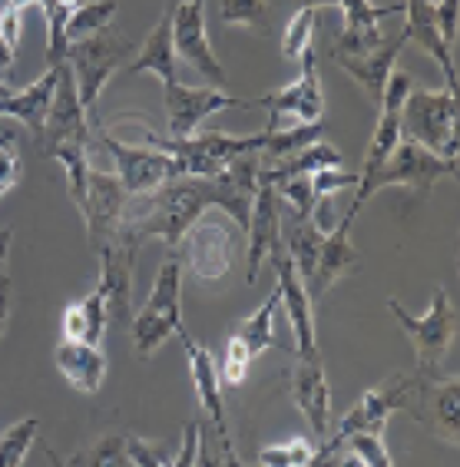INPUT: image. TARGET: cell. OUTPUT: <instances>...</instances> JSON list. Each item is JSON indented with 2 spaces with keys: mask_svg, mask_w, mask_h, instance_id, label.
<instances>
[{
  "mask_svg": "<svg viewBox=\"0 0 460 467\" xmlns=\"http://www.w3.org/2000/svg\"><path fill=\"white\" fill-rule=\"evenodd\" d=\"M401 140L457 162V93L411 87L401 109Z\"/></svg>",
  "mask_w": 460,
  "mask_h": 467,
  "instance_id": "cell-1",
  "label": "cell"
},
{
  "mask_svg": "<svg viewBox=\"0 0 460 467\" xmlns=\"http://www.w3.org/2000/svg\"><path fill=\"white\" fill-rule=\"evenodd\" d=\"M129 60H133V44H129L117 27H107V30H99V34L87 36V40L70 44V50H66V67H70V73H73L77 97H80V107H83V113L90 117V123L97 119L93 109H97V99H99V93H103V87H107L109 77L117 70H123Z\"/></svg>",
  "mask_w": 460,
  "mask_h": 467,
  "instance_id": "cell-2",
  "label": "cell"
},
{
  "mask_svg": "<svg viewBox=\"0 0 460 467\" xmlns=\"http://www.w3.org/2000/svg\"><path fill=\"white\" fill-rule=\"evenodd\" d=\"M388 312L394 315V322L404 328V335L411 338L417 351V375L421 378H441L444 375V358L451 351L454 338H457V312L451 306L447 288H434V302L421 318L411 312H404V306L397 298H388Z\"/></svg>",
  "mask_w": 460,
  "mask_h": 467,
  "instance_id": "cell-3",
  "label": "cell"
},
{
  "mask_svg": "<svg viewBox=\"0 0 460 467\" xmlns=\"http://www.w3.org/2000/svg\"><path fill=\"white\" fill-rule=\"evenodd\" d=\"M182 332V262L179 255L159 265L153 282V292L143 302V308L133 318V348L136 355H156L163 348L166 338Z\"/></svg>",
  "mask_w": 460,
  "mask_h": 467,
  "instance_id": "cell-4",
  "label": "cell"
},
{
  "mask_svg": "<svg viewBox=\"0 0 460 467\" xmlns=\"http://www.w3.org/2000/svg\"><path fill=\"white\" fill-rule=\"evenodd\" d=\"M454 172H457V162L441 160V156L421 150L417 143L401 140V143L394 146V153L381 162V170L374 172V176L358 180V192H354L352 209L362 213L364 202H368L374 192L391 189V186H404V189H411V192L421 196V192H427V189L437 186V182L447 180V176H454Z\"/></svg>",
  "mask_w": 460,
  "mask_h": 467,
  "instance_id": "cell-5",
  "label": "cell"
},
{
  "mask_svg": "<svg viewBox=\"0 0 460 467\" xmlns=\"http://www.w3.org/2000/svg\"><path fill=\"white\" fill-rule=\"evenodd\" d=\"M90 136H97L99 146L113 156L119 186L127 189V196H133V199L149 196V192H156V189L166 186V182L186 176V170H182V162L176 160V156H166V153H159V150H149V146H143V143L139 146L123 143V140H117V136H109L107 130L99 126V119L90 123Z\"/></svg>",
  "mask_w": 460,
  "mask_h": 467,
  "instance_id": "cell-6",
  "label": "cell"
},
{
  "mask_svg": "<svg viewBox=\"0 0 460 467\" xmlns=\"http://www.w3.org/2000/svg\"><path fill=\"white\" fill-rule=\"evenodd\" d=\"M235 249H239V225L219 213L209 209L192 223V229L182 235L176 255H182L179 262H186V269L202 282H216L232 269Z\"/></svg>",
  "mask_w": 460,
  "mask_h": 467,
  "instance_id": "cell-7",
  "label": "cell"
},
{
  "mask_svg": "<svg viewBox=\"0 0 460 467\" xmlns=\"http://www.w3.org/2000/svg\"><path fill=\"white\" fill-rule=\"evenodd\" d=\"M302 73L298 80H291L289 87H281L275 93H265L252 103V107L269 109V130H279V123L285 117L298 119V123H318L322 113H325V90H322V80H318V60H315V47L302 54Z\"/></svg>",
  "mask_w": 460,
  "mask_h": 467,
  "instance_id": "cell-8",
  "label": "cell"
},
{
  "mask_svg": "<svg viewBox=\"0 0 460 467\" xmlns=\"http://www.w3.org/2000/svg\"><path fill=\"white\" fill-rule=\"evenodd\" d=\"M172 54L176 60H186L192 70H199L216 87H226V70L216 60L206 36V4L202 0H179L172 4Z\"/></svg>",
  "mask_w": 460,
  "mask_h": 467,
  "instance_id": "cell-9",
  "label": "cell"
},
{
  "mask_svg": "<svg viewBox=\"0 0 460 467\" xmlns=\"http://www.w3.org/2000/svg\"><path fill=\"white\" fill-rule=\"evenodd\" d=\"M249 245H245V282L255 285L259 272L269 259L281 255V199L265 176H259L252 199V216H249Z\"/></svg>",
  "mask_w": 460,
  "mask_h": 467,
  "instance_id": "cell-10",
  "label": "cell"
},
{
  "mask_svg": "<svg viewBox=\"0 0 460 467\" xmlns=\"http://www.w3.org/2000/svg\"><path fill=\"white\" fill-rule=\"evenodd\" d=\"M166 103V126H169V140H192L199 126L206 123L212 113L235 107H252L245 99L226 97V93L212 90V87H186V83H169L163 87Z\"/></svg>",
  "mask_w": 460,
  "mask_h": 467,
  "instance_id": "cell-11",
  "label": "cell"
},
{
  "mask_svg": "<svg viewBox=\"0 0 460 467\" xmlns=\"http://www.w3.org/2000/svg\"><path fill=\"white\" fill-rule=\"evenodd\" d=\"M139 245L129 239L123 229L109 243L99 245V282L107 296V318L109 322H129L133 308V262Z\"/></svg>",
  "mask_w": 460,
  "mask_h": 467,
  "instance_id": "cell-12",
  "label": "cell"
},
{
  "mask_svg": "<svg viewBox=\"0 0 460 467\" xmlns=\"http://www.w3.org/2000/svg\"><path fill=\"white\" fill-rule=\"evenodd\" d=\"M127 189L119 186L117 176L99 170H87V196H83L80 219L87 225V239L93 245H103L117 235L119 223H123V213H127Z\"/></svg>",
  "mask_w": 460,
  "mask_h": 467,
  "instance_id": "cell-13",
  "label": "cell"
},
{
  "mask_svg": "<svg viewBox=\"0 0 460 467\" xmlns=\"http://www.w3.org/2000/svg\"><path fill=\"white\" fill-rule=\"evenodd\" d=\"M457 395H460L457 375H441V378L417 375V385L411 391L407 411L414 414L427 431L437 434L444 444H457Z\"/></svg>",
  "mask_w": 460,
  "mask_h": 467,
  "instance_id": "cell-14",
  "label": "cell"
},
{
  "mask_svg": "<svg viewBox=\"0 0 460 467\" xmlns=\"http://www.w3.org/2000/svg\"><path fill=\"white\" fill-rule=\"evenodd\" d=\"M358 219V209H348L342 216V223L332 225V233L322 239V249H318L315 272H312V282L305 285L308 302L318 306L322 298L334 288V282H342L344 275H352L358 269V252L352 245V225Z\"/></svg>",
  "mask_w": 460,
  "mask_h": 467,
  "instance_id": "cell-15",
  "label": "cell"
},
{
  "mask_svg": "<svg viewBox=\"0 0 460 467\" xmlns=\"http://www.w3.org/2000/svg\"><path fill=\"white\" fill-rule=\"evenodd\" d=\"M291 401L302 411L315 438H325L328 421H332V391L325 378V358L322 351H302L295 355V371H291Z\"/></svg>",
  "mask_w": 460,
  "mask_h": 467,
  "instance_id": "cell-16",
  "label": "cell"
},
{
  "mask_svg": "<svg viewBox=\"0 0 460 467\" xmlns=\"http://www.w3.org/2000/svg\"><path fill=\"white\" fill-rule=\"evenodd\" d=\"M334 7L342 10L344 30L334 40L332 54L344 57H362L378 50L388 36L381 34V17H391V14H404V4H368V0H338Z\"/></svg>",
  "mask_w": 460,
  "mask_h": 467,
  "instance_id": "cell-17",
  "label": "cell"
},
{
  "mask_svg": "<svg viewBox=\"0 0 460 467\" xmlns=\"http://www.w3.org/2000/svg\"><path fill=\"white\" fill-rule=\"evenodd\" d=\"M271 265H275V275H279V296H281V306H285V312H289V322H291V332H295V355H302V351H315L318 348V338H315V306L308 302V292L305 285H302V279H298L295 265H291V259L281 252V255H275L271 259Z\"/></svg>",
  "mask_w": 460,
  "mask_h": 467,
  "instance_id": "cell-18",
  "label": "cell"
},
{
  "mask_svg": "<svg viewBox=\"0 0 460 467\" xmlns=\"http://www.w3.org/2000/svg\"><path fill=\"white\" fill-rule=\"evenodd\" d=\"M182 348H186V358H189V375L192 388H196V398L202 411L212 418V424L219 428V438L222 444H229V428H226V401H222V375H219L216 358L209 355L199 342H192L189 335L179 332Z\"/></svg>",
  "mask_w": 460,
  "mask_h": 467,
  "instance_id": "cell-19",
  "label": "cell"
},
{
  "mask_svg": "<svg viewBox=\"0 0 460 467\" xmlns=\"http://www.w3.org/2000/svg\"><path fill=\"white\" fill-rule=\"evenodd\" d=\"M401 47H404V36H388L378 50H371V54H362V57H344V54H332L334 63L342 67L348 77H352L368 99L374 107H381V97H384V87H388L391 73H394V63H397V54H401Z\"/></svg>",
  "mask_w": 460,
  "mask_h": 467,
  "instance_id": "cell-20",
  "label": "cell"
},
{
  "mask_svg": "<svg viewBox=\"0 0 460 467\" xmlns=\"http://www.w3.org/2000/svg\"><path fill=\"white\" fill-rule=\"evenodd\" d=\"M54 90H56V67L34 80L24 90H14L10 83H0V119L17 117L20 123H27L36 136L44 133L46 113H50V103H54Z\"/></svg>",
  "mask_w": 460,
  "mask_h": 467,
  "instance_id": "cell-21",
  "label": "cell"
},
{
  "mask_svg": "<svg viewBox=\"0 0 460 467\" xmlns=\"http://www.w3.org/2000/svg\"><path fill=\"white\" fill-rule=\"evenodd\" d=\"M404 14H407V24L401 30L404 36V44H417L424 54H431V60L441 67L444 73V87L447 90L457 93V70H454V50H447L437 34V24H434V7L424 4V0H411L404 4Z\"/></svg>",
  "mask_w": 460,
  "mask_h": 467,
  "instance_id": "cell-22",
  "label": "cell"
},
{
  "mask_svg": "<svg viewBox=\"0 0 460 467\" xmlns=\"http://www.w3.org/2000/svg\"><path fill=\"white\" fill-rule=\"evenodd\" d=\"M56 371L70 381L80 395H97L107 378V355L93 345L83 342H60L54 351Z\"/></svg>",
  "mask_w": 460,
  "mask_h": 467,
  "instance_id": "cell-23",
  "label": "cell"
},
{
  "mask_svg": "<svg viewBox=\"0 0 460 467\" xmlns=\"http://www.w3.org/2000/svg\"><path fill=\"white\" fill-rule=\"evenodd\" d=\"M129 73H156L163 87L169 83H179L176 77V54H172V10H166L159 24H156L143 40V50L133 54V60L123 67Z\"/></svg>",
  "mask_w": 460,
  "mask_h": 467,
  "instance_id": "cell-24",
  "label": "cell"
},
{
  "mask_svg": "<svg viewBox=\"0 0 460 467\" xmlns=\"http://www.w3.org/2000/svg\"><path fill=\"white\" fill-rule=\"evenodd\" d=\"M342 166V153H338V146L332 143H315L302 150L298 156L285 162H269L259 170V176H265L269 182H289V180H312L318 172H328V170H338Z\"/></svg>",
  "mask_w": 460,
  "mask_h": 467,
  "instance_id": "cell-25",
  "label": "cell"
},
{
  "mask_svg": "<svg viewBox=\"0 0 460 467\" xmlns=\"http://www.w3.org/2000/svg\"><path fill=\"white\" fill-rule=\"evenodd\" d=\"M279 308H281V296H279V288H275L262 306H259V312H255L252 318H245V322L235 328V338L245 345V351H249L252 361L259 358L262 351L279 348V338H275V312H279Z\"/></svg>",
  "mask_w": 460,
  "mask_h": 467,
  "instance_id": "cell-26",
  "label": "cell"
},
{
  "mask_svg": "<svg viewBox=\"0 0 460 467\" xmlns=\"http://www.w3.org/2000/svg\"><path fill=\"white\" fill-rule=\"evenodd\" d=\"M269 140H265L262 160L265 162H285L291 156H298L308 146L322 143L325 136V123H295L289 130H265Z\"/></svg>",
  "mask_w": 460,
  "mask_h": 467,
  "instance_id": "cell-27",
  "label": "cell"
},
{
  "mask_svg": "<svg viewBox=\"0 0 460 467\" xmlns=\"http://www.w3.org/2000/svg\"><path fill=\"white\" fill-rule=\"evenodd\" d=\"M40 10L46 14V70H50V67L66 63V50H70L66 24H70L77 4H70V0H46V4H40Z\"/></svg>",
  "mask_w": 460,
  "mask_h": 467,
  "instance_id": "cell-28",
  "label": "cell"
},
{
  "mask_svg": "<svg viewBox=\"0 0 460 467\" xmlns=\"http://www.w3.org/2000/svg\"><path fill=\"white\" fill-rule=\"evenodd\" d=\"M119 4L117 0H93V4H77L70 24H66V40L77 44V40H87V36L99 34V30L113 27V17H117Z\"/></svg>",
  "mask_w": 460,
  "mask_h": 467,
  "instance_id": "cell-29",
  "label": "cell"
},
{
  "mask_svg": "<svg viewBox=\"0 0 460 467\" xmlns=\"http://www.w3.org/2000/svg\"><path fill=\"white\" fill-rule=\"evenodd\" d=\"M70 467H133L127 451V434H103L83 448L77 458L70 461Z\"/></svg>",
  "mask_w": 460,
  "mask_h": 467,
  "instance_id": "cell-30",
  "label": "cell"
},
{
  "mask_svg": "<svg viewBox=\"0 0 460 467\" xmlns=\"http://www.w3.org/2000/svg\"><path fill=\"white\" fill-rule=\"evenodd\" d=\"M318 7L315 4H308V7L295 10L289 20V27L281 34V54L289 57V60H302L305 50H312V30L318 24Z\"/></svg>",
  "mask_w": 460,
  "mask_h": 467,
  "instance_id": "cell-31",
  "label": "cell"
},
{
  "mask_svg": "<svg viewBox=\"0 0 460 467\" xmlns=\"http://www.w3.org/2000/svg\"><path fill=\"white\" fill-rule=\"evenodd\" d=\"M40 431V421L36 418H24L10 428L4 438H0V467H20L24 458L30 454L34 448V438Z\"/></svg>",
  "mask_w": 460,
  "mask_h": 467,
  "instance_id": "cell-32",
  "label": "cell"
},
{
  "mask_svg": "<svg viewBox=\"0 0 460 467\" xmlns=\"http://www.w3.org/2000/svg\"><path fill=\"white\" fill-rule=\"evenodd\" d=\"M315 458V444L308 438H291L259 451V467H308Z\"/></svg>",
  "mask_w": 460,
  "mask_h": 467,
  "instance_id": "cell-33",
  "label": "cell"
},
{
  "mask_svg": "<svg viewBox=\"0 0 460 467\" xmlns=\"http://www.w3.org/2000/svg\"><path fill=\"white\" fill-rule=\"evenodd\" d=\"M219 20L229 27L269 30V4L259 0H222L219 4Z\"/></svg>",
  "mask_w": 460,
  "mask_h": 467,
  "instance_id": "cell-34",
  "label": "cell"
},
{
  "mask_svg": "<svg viewBox=\"0 0 460 467\" xmlns=\"http://www.w3.org/2000/svg\"><path fill=\"white\" fill-rule=\"evenodd\" d=\"M80 308H83V318H87V345H93V348H99V342H103V335H107V296H103V288H93L90 296L80 298Z\"/></svg>",
  "mask_w": 460,
  "mask_h": 467,
  "instance_id": "cell-35",
  "label": "cell"
},
{
  "mask_svg": "<svg viewBox=\"0 0 460 467\" xmlns=\"http://www.w3.org/2000/svg\"><path fill=\"white\" fill-rule=\"evenodd\" d=\"M249 365H252L249 351H245V345L232 335V338L226 342V358H222V368H219V375H222V385H229V388L242 385L245 378H249Z\"/></svg>",
  "mask_w": 460,
  "mask_h": 467,
  "instance_id": "cell-36",
  "label": "cell"
},
{
  "mask_svg": "<svg viewBox=\"0 0 460 467\" xmlns=\"http://www.w3.org/2000/svg\"><path fill=\"white\" fill-rule=\"evenodd\" d=\"M344 448L354 451L368 467H394L388 448H384V438H378V434H354V438H348Z\"/></svg>",
  "mask_w": 460,
  "mask_h": 467,
  "instance_id": "cell-37",
  "label": "cell"
},
{
  "mask_svg": "<svg viewBox=\"0 0 460 467\" xmlns=\"http://www.w3.org/2000/svg\"><path fill=\"white\" fill-rule=\"evenodd\" d=\"M308 182H312L315 202H322V199H332L334 192H342V189H358V172H354V176H344V172H338V170H328V172L312 176Z\"/></svg>",
  "mask_w": 460,
  "mask_h": 467,
  "instance_id": "cell-38",
  "label": "cell"
},
{
  "mask_svg": "<svg viewBox=\"0 0 460 467\" xmlns=\"http://www.w3.org/2000/svg\"><path fill=\"white\" fill-rule=\"evenodd\" d=\"M434 7V24H437V34H441L444 47L454 50L457 47V17H460V7L454 0H441V4H431Z\"/></svg>",
  "mask_w": 460,
  "mask_h": 467,
  "instance_id": "cell-39",
  "label": "cell"
},
{
  "mask_svg": "<svg viewBox=\"0 0 460 467\" xmlns=\"http://www.w3.org/2000/svg\"><path fill=\"white\" fill-rule=\"evenodd\" d=\"M199 444H202V424L199 421H189L182 428V448L176 458H166V467H196V458H199Z\"/></svg>",
  "mask_w": 460,
  "mask_h": 467,
  "instance_id": "cell-40",
  "label": "cell"
},
{
  "mask_svg": "<svg viewBox=\"0 0 460 467\" xmlns=\"http://www.w3.org/2000/svg\"><path fill=\"white\" fill-rule=\"evenodd\" d=\"M20 172H24V162H20L17 153V140L14 143H4L0 146V196L14 189L20 182Z\"/></svg>",
  "mask_w": 460,
  "mask_h": 467,
  "instance_id": "cell-41",
  "label": "cell"
},
{
  "mask_svg": "<svg viewBox=\"0 0 460 467\" xmlns=\"http://www.w3.org/2000/svg\"><path fill=\"white\" fill-rule=\"evenodd\" d=\"M24 4H4L0 10V40L7 44V50L20 47V27H24Z\"/></svg>",
  "mask_w": 460,
  "mask_h": 467,
  "instance_id": "cell-42",
  "label": "cell"
},
{
  "mask_svg": "<svg viewBox=\"0 0 460 467\" xmlns=\"http://www.w3.org/2000/svg\"><path fill=\"white\" fill-rule=\"evenodd\" d=\"M127 451H129L133 467H166V454L156 448V444H149V441L127 438Z\"/></svg>",
  "mask_w": 460,
  "mask_h": 467,
  "instance_id": "cell-43",
  "label": "cell"
},
{
  "mask_svg": "<svg viewBox=\"0 0 460 467\" xmlns=\"http://www.w3.org/2000/svg\"><path fill=\"white\" fill-rule=\"evenodd\" d=\"M64 342H83L87 345V318H83L80 302L66 306V312H64Z\"/></svg>",
  "mask_w": 460,
  "mask_h": 467,
  "instance_id": "cell-44",
  "label": "cell"
},
{
  "mask_svg": "<svg viewBox=\"0 0 460 467\" xmlns=\"http://www.w3.org/2000/svg\"><path fill=\"white\" fill-rule=\"evenodd\" d=\"M7 318H10V275L0 279V335L7 328Z\"/></svg>",
  "mask_w": 460,
  "mask_h": 467,
  "instance_id": "cell-45",
  "label": "cell"
},
{
  "mask_svg": "<svg viewBox=\"0 0 460 467\" xmlns=\"http://www.w3.org/2000/svg\"><path fill=\"white\" fill-rule=\"evenodd\" d=\"M10 243H14V233L7 229H0V279L7 275V259H10Z\"/></svg>",
  "mask_w": 460,
  "mask_h": 467,
  "instance_id": "cell-46",
  "label": "cell"
},
{
  "mask_svg": "<svg viewBox=\"0 0 460 467\" xmlns=\"http://www.w3.org/2000/svg\"><path fill=\"white\" fill-rule=\"evenodd\" d=\"M196 467H226V464H219V461L212 458V451H209L206 444H199V458H196Z\"/></svg>",
  "mask_w": 460,
  "mask_h": 467,
  "instance_id": "cell-47",
  "label": "cell"
},
{
  "mask_svg": "<svg viewBox=\"0 0 460 467\" xmlns=\"http://www.w3.org/2000/svg\"><path fill=\"white\" fill-rule=\"evenodd\" d=\"M4 143H14V133L7 130V123H0V146Z\"/></svg>",
  "mask_w": 460,
  "mask_h": 467,
  "instance_id": "cell-48",
  "label": "cell"
},
{
  "mask_svg": "<svg viewBox=\"0 0 460 467\" xmlns=\"http://www.w3.org/2000/svg\"><path fill=\"white\" fill-rule=\"evenodd\" d=\"M46 461H50L54 467H70V461H60V458L54 454V451H46Z\"/></svg>",
  "mask_w": 460,
  "mask_h": 467,
  "instance_id": "cell-49",
  "label": "cell"
}]
</instances>
